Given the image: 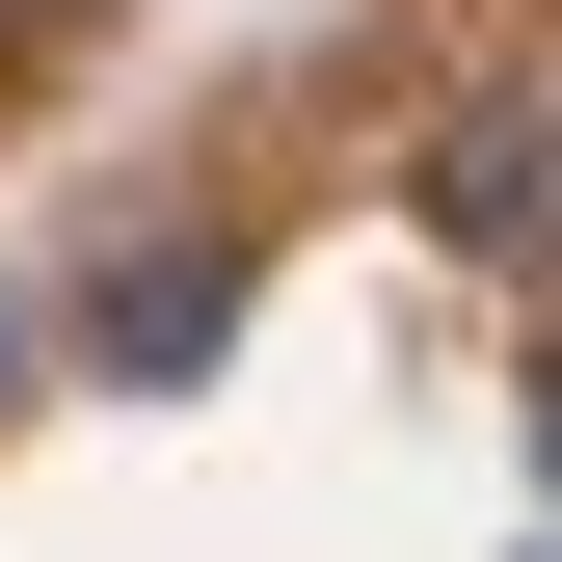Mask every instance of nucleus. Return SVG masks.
<instances>
[{"mask_svg": "<svg viewBox=\"0 0 562 562\" xmlns=\"http://www.w3.org/2000/svg\"><path fill=\"white\" fill-rule=\"evenodd\" d=\"M215 322H241V241H108L81 268V375H215Z\"/></svg>", "mask_w": 562, "mask_h": 562, "instance_id": "nucleus-1", "label": "nucleus"}, {"mask_svg": "<svg viewBox=\"0 0 562 562\" xmlns=\"http://www.w3.org/2000/svg\"><path fill=\"white\" fill-rule=\"evenodd\" d=\"M429 241L562 268V134H536V108H456V134H429Z\"/></svg>", "mask_w": 562, "mask_h": 562, "instance_id": "nucleus-2", "label": "nucleus"}, {"mask_svg": "<svg viewBox=\"0 0 562 562\" xmlns=\"http://www.w3.org/2000/svg\"><path fill=\"white\" fill-rule=\"evenodd\" d=\"M81 27H108V0H0V54H81Z\"/></svg>", "mask_w": 562, "mask_h": 562, "instance_id": "nucleus-3", "label": "nucleus"}, {"mask_svg": "<svg viewBox=\"0 0 562 562\" xmlns=\"http://www.w3.org/2000/svg\"><path fill=\"white\" fill-rule=\"evenodd\" d=\"M536 482H562V375H536Z\"/></svg>", "mask_w": 562, "mask_h": 562, "instance_id": "nucleus-4", "label": "nucleus"}]
</instances>
